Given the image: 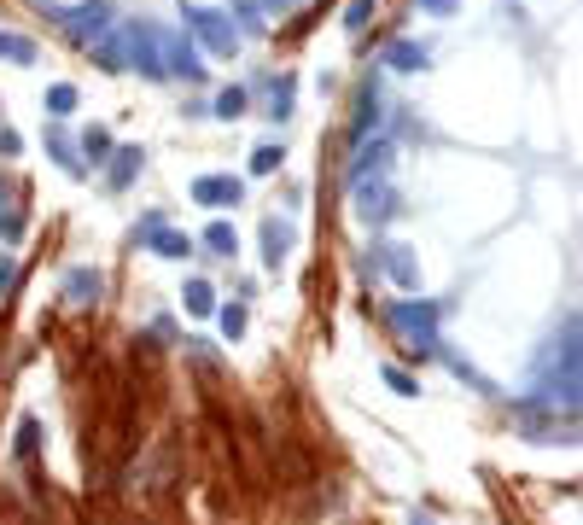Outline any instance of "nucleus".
I'll use <instances>...</instances> for the list:
<instances>
[{"mask_svg":"<svg viewBox=\"0 0 583 525\" xmlns=\"http://www.w3.org/2000/svg\"><path fill=\"white\" fill-rule=\"evenodd\" d=\"M146 240L158 245V257H187V251H193V240H187V234H170L158 216H146Z\"/></svg>","mask_w":583,"mask_h":525,"instance_id":"0eeeda50","label":"nucleus"},{"mask_svg":"<svg viewBox=\"0 0 583 525\" xmlns=\"http://www.w3.org/2000/svg\"><path fill=\"white\" fill-rule=\"evenodd\" d=\"M251 170H257V175L280 170V146H257V158H251Z\"/></svg>","mask_w":583,"mask_h":525,"instance_id":"6ab92c4d","label":"nucleus"},{"mask_svg":"<svg viewBox=\"0 0 583 525\" xmlns=\"http://www.w3.org/2000/svg\"><path fill=\"white\" fill-rule=\"evenodd\" d=\"M420 525H432V520H420Z\"/></svg>","mask_w":583,"mask_h":525,"instance_id":"a878e982","label":"nucleus"},{"mask_svg":"<svg viewBox=\"0 0 583 525\" xmlns=\"http://www.w3.org/2000/svg\"><path fill=\"white\" fill-rule=\"evenodd\" d=\"M35 438H41V426L35 420H18V455H35Z\"/></svg>","mask_w":583,"mask_h":525,"instance_id":"412c9836","label":"nucleus"},{"mask_svg":"<svg viewBox=\"0 0 583 525\" xmlns=\"http://www.w3.org/2000/svg\"><path fill=\"white\" fill-rule=\"evenodd\" d=\"M181 18H187V30L199 35V41H205L216 59H234V53H240V30H234L222 12H210V6H187Z\"/></svg>","mask_w":583,"mask_h":525,"instance_id":"f257e3e1","label":"nucleus"},{"mask_svg":"<svg viewBox=\"0 0 583 525\" xmlns=\"http://www.w3.org/2000/svg\"><path fill=\"white\" fill-rule=\"evenodd\" d=\"M385 380L397 385V391H403V397H409V391H414V380H409V374H403V368H385Z\"/></svg>","mask_w":583,"mask_h":525,"instance_id":"b1692460","label":"nucleus"},{"mask_svg":"<svg viewBox=\"0 0 583 525\" xmlns=\"http://www.w3.org/2000/svg\"><path fill=\"white\" fill-rule=\"evenodd\" d=\"M100 292H105V280L94 275V269H70V275H65V298H70V304H94Z\"/></svg>","mask_w":583,"mask_h":525,"instance_id":"6e6552de","label":"nucleus"},{"mask_svg":"<svg viewBox=\"0 0 583 525\" xmlns=\"http://www.w3.org/2000/svg\"><path fill=\"white\" fill-rule=\"evenodd\" d=\"M368 18H374V0H350L344 6V30H368Z\"/></svg>","mask_w":583,"mask_h":525,"instance_id":"4468645a","label":"nucleus"},{"mask_svg":"<svg viewBox=\"0 0 583 525\" xmlns=\"http://www.w3.org/2000/svg\"><path fill=\"white\" fill-rule=\"evenodd\" d=\"M187 310H193V315L210 310V286H205V280H193V286H187Z\"/></svg>","mask_w":583,"mask_h":525,"instance_id":"aec40b11","label":"nucleus"},{"mask_svg":"<svg viewBox=\"0 0 583 525\" xmlns=\"http://www.w3.org/2000/svg\"><path fill=\"white\" fill-rule=\"evenodd\" d=\"M222 333H228V339L245 333V304H228V310H222Z\"/></svg>","mask_w":583,"mask_h":525,"instance_id":"a211bd4d","label":"nucleus"},{"mask_svg":"<svg viewBox=\"0 0 583 525\" xmlns=\"http://www.w3.org/2000/svg\"><path fill=\"white\" fill-rule=\"evenodd\" d=\"M105 18H111V6L105 0H88V6H76V12H59V24H65L76 41H94L105 30Z\"/></svg>","mask_w":583,"mask_h":525,"instance_id":"39448f33","label":"nucleus"},{"mask_svg":"<svg viewBox=\"0 0 583 525\" xmlns=\"http://www.w3.org/2000/svg\"><path fill=\"white\" fill-rule=\"evenodd\" d=\"M385 65H391V70H420V65H426V47H420V41H391Z\"/></svg>","mask_w":583,"mask_h":525,"instance_id":"9d476101","label":"nucleus"},{"mask_svg":"<svg viewBox=\"0 0 583 525\" xmlns=\"http://www.w3.org/2000/svg\"><path fill=\"white\" fill-rule=\"evenodd\" d=\"M0 59H12V65H35V41H30V35L0 30Z\"/></svg>","mask_w":583,"mask_h":525,"instance_id":"9b49d317","label":"nucleus"},{"mask_svg":"<svg viewBox=\"0 0 583 525\" xmlns=\"http://www.w3.org/2000/svg\"><path fill=\"white\" fill-rule=\"evenodd\" d=\"M82 146H88V152H94V164H100V152L111 146V135H105V129H88V140H82Z\"/></svg>","mask_w":583,"mask_h":525,"instance_id":"4be33fe9","label":"nucleus"},{"mask_svg":"<svg viewBox=\"0 0 583 525\" xmlns=\"http://www.w3.org/2000/svg\"><path fill=\"white\" fill-rule=\"evenodd\" d=\"M286 251H292V228L269 216V222H263V263H269V269H280V263H286Z\"/></svg>","mask_w":583,"mask_h":525,"instance_id":"423d86ee","label":"nucleus"},{"mask_svg":"<svg viewBox=\"0 0 583 525\" xmlns=\"http://www.w3.org/2000/svg\"><path fill=\"white\" fill-rule=\"evenodd\" d=\"M205 245L216 251V257H234V251H240V234H234L228 222H210V228H205Z\"/></svg>","mask_w":583,"mask_h":525,"instance_id":"f8f14e48","label":"nucleus"},{"mask_svg":"<svg viewBox=\"0 0 583 525\" xmlns=\"http://www.w3.org/2000/svg\"><path fill=\"white\" fill-rule=\"evenodd\" d=\"M193 199L210 205V210H228V205L245 199V181L240 175H199V181H193Z\"/></svg>","mask_w":583,"mask_h":525,"instance_id":"7ed1b4c3","label":"nucleus"},{"mask_svg":"<svg viewBox=\"0 0 583 525\" xmlns=\"http://www.w3.org/2000/svg\"><path fill=\"white\" fill-rule=\"evenodd\" d=\"M158 59H164V76H187V82H205L199 47H193V41H181L175 30H158Z\"/></svg>","mask_w":583,"mask_h":525,"instance_id":"f03ea898","label":"nucleus"},{"mask_svg":"<svg viewBox=\"0 0 583 525\" xmlns=\"http://www.w3.org/2000/svg\"><path fill=\"white\" fill-rule=\"evenodd\" d=\"M47 111H53V117H70V111H76V88H70V82H53V88H47Z\"/></svg>","mask_w":583,"mask_h":525,"instance_id":"ddd939ff","label":"nucleus"},{"mask_svg":"<svg viewBox=\"0 0 583 525\" xmlns=\"http://www.w3.org/2000/svg\"><path fill=\"white\" fill-rule=\"evenodd\" d=\"M385 269L403 280V286H420V269H414V257H409V245H385Z\"/></svg>","mask_w":583,"mask_h":525,"instance_id":"1a4fd4ad","label":"nucleus"},{"mask_svg":"<svg viewBox=\"0 0 583 525\" xmlns=\"http://www.w3.org/2000/svg\"><path fill=\"white\" fill-rule=\"evenodd\" d=\"M391 327L409 333V350H432V310H426V304H420V310H414V304H397V310H391Z\"/></svg>","mask_w":583,"mask_h":525,"instance_id":"20e7f679","label":"nucleus"},{"mask_svg":"<svg viewBox=\"0 0 583 525\" xmlns=\"http://www.w3.org/2000/svg\"><path fill=\"white\" fill-rule=\"evenodd\" d=\"M135 170H140V152H117V170H111V181H117V187H129V181H135Z\"/></svg>","mask_w":583,"mask_h":525,"instance_id":"f3484780","label":"nucleus"},{"mask_svg":"<svg viewBox=\"0 0 583 525\" xmlns=\"http://www.w3.org/2000/svg\"><path fill=\"white\" fill-rule=\"evenodd\" d=\"M420 12H432V18H449V12H455V0H420Z\"/></svg>","mask_w":583,"mask_h":525,"instance_id":"5701e85b","label":"nucleus"},{"mask_svg":"<svg viewBox=\"0 0 583 525\" xmlns=\"http://www.w3.org/2000/svg\"><path fill=\"white\" fill-rule=\"evenodd\" d=\"M6 286H12V263H0V292H6Z\"/></svg>","mask_w":583,"mask_h":525,"instance_id":"393cba45","label":"nucleus"},{"mask_svg":"<svg viewBox=\"0 0 583 525\" xmlns=\"http://www.w3.org/2000/svg\"><path fill=\"white\" fill-rule=\"evenodd\" d=\"M216 117H245V88H222V100H216Z\"/></svg>","mask_w":583,"mask_h":525,"instance_id":"dca6fc26","label":"nucleus"},{"mask_svg":"<svg viewBox=\"0 0 583 525\" xmlns=\"http://www.w3.org/2000/svg\"><path fill=\"white\" fill-rule=\"evenodd\" d=\"M47 152H53V158H59V164H65L70 175H82V164H76V146H70L65 135H53V140H47Z\"/></svg>","mask_w":583,"mask_h":525,"instance_id":"2eb2a0df","label":"nucleus"}]
</instances>
